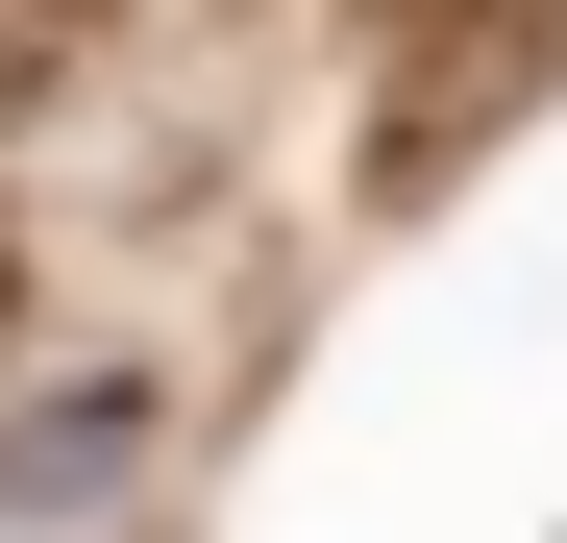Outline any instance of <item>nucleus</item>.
<instances>
[{"label":"nucleus","instance_id":"nucleus-1","mask_svg":"<svg viewBox=\"0 0 567 543\" xmlns=\"http://www.w3.org/2000/svg\"><path fill=\"white\" fill-rule=\"evenodd\" d=\"M0 297H25V272H0Z\"/></svg>","mask_w":567,"mask_h":543}]
</instances>
